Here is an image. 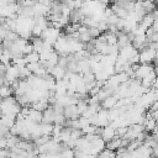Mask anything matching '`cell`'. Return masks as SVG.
Masks as SVG:
<instances>
[{"mask_svg": "<svg viewBox=\"0 0 158 158\" xmlns=\"http://www.w3.org/2000/svg\"><path fill=\"white\" fill-rule=\"evenodd\" d=\"M21 105L17 102V99L14 96L1 100V114L2 115H14L17 116L21 112Z\"/></svg>", "mask_w": 158, "mask_h": 158, "instance_id": "obj_1", "label": "cell"}, {"mask_svg": "<svg viewBox=\"0 0 158 158\" xmlns=\"http://www.w3.org/2000/svg\"><path fill=\"white\" fill-rule=\"evenodd\" d=\"M157 51L153 48H144L139 52V63L141 64H151L153 60H156Z\"/></svg>", "mask_w": 158, "mask_h": 158, "instance_id": "obj_2", "label": "cell"}, {"mask_svg": "<svg viewBox=\"0 0 158 158\" xmlns=\"http://www.w3.org/2000/svg\"><path fill=\"white\" fill-rule=\"evenodd\" d=\"M153 70H154V68H153L152 64H138V67H137V69L135 72V77L137 79H141L142 80L143 78H146Z\"/></svg>", "mask_w": 158, "mask_h": 158, "instance_id": "obj_3", "label": "cell"}, {"mask_svg": "<svg viewBox=\"0 0 158 158\" xmlns=\"http://www.w3.org/2000/svg\"><path fill=\"white\" fill-rule=\"evenodd\" d=\"M136 54H138V51L131 43L127 44V46H125V47H122V48H120V52H118V56L122 57V58H125L126 60H130Z\"/></svg>", "mask_w": 158, "mask_h": 158, "instance_id": "obj_4", "label": "cell"}, {"mask_svg": "<svg viewBox=\"0 0 158 158\" xmlns=\"http://www.w3.org/2000/svg\"><path fill=\"white\" fill-rule=\"evenodd\" d=\"M100 137H101L106 143H109L111 139H114V138L116 137V130H115L111 125H109V126L101 128V131H100Z\"/></svg>", "mask_w": 158, "mask_h": 158, "instance_id": "obj_5", "label": "cell"}, {"mask_svg": "<svg viewBox=\"0 0 158 158\" xmlns=\"http://www.w3.org/2000/svg\"><path fill=\"white\" fill-rule=\"evenodd\" d=\"M33 12H35V17L36 16H49L51 15V7L44 5L41 1H37V4L33 6Z\"/></svg>", "mask_w": 158, "mask_h": 158, "instance_id": "obj_6", "label": "cell"}, {"mask_svg": "<svg viewBox=\"0 0 158 158\" xmlns=\"http://www.w3.org/2000/svg\"><path fill=\"white\" fill-rule=\"evenodd\" d=\"M64 116L68 120H78L80 117L79 110L77 105H68L64 107Z\"/></svg>", "mask_w": 158, "mask_h": 158, "instance_id": "obj_7", "label": "cell"}, {"mask_svg": "<svg viewBox=\"0 0 158 158\" xmlns=\"http://www.w3.org/2000/svg\"><path fill=\"white\" fill-rule=\"evenodd\" d=\"M118 100H120V99H118L116 95H110L109 98H106L105 100L101 101V107L105 109V110H109V111H110V110H112V109L116 107Z\"/></svg>", "mask_w": 158, "mask_h": 158, "instance_id": "obj_8", "label": "cell"}, {"mask_svg": "<svg viewBox=\"0 0 158 158\" xmlns=\"http://www.w3.org/2000/svg\"><path fill=\"white\" fill-rule=\"evenodd\" d=\"M27 118L31 120V121H33L35 123H38V125H40V123H42V121H43V112H41V111L35 110V109L31 107Z\"/></svg>", "mask_w": 158, "mask_h": 158, "instance_id": "obj_9", "label": "cell"}, {"mask_svg": "<svg viewBox=\"0 0 158 158\" xmlns=\"http://www.w3.org/2000/svg\"><path fill=\"white\" fill-rule=\"evenodd\" d=\"M153 23H154V17H153V15H152V14H147V15L142 19V21L139 22V26H141L144 31H147V30L152 28Z\"/></svg>", "mask_w": 158, "mask_h": 158, "instance_id": "obj_10", "label": "cell"}, {"mask_svg": "<svg viewBox=\"0 0 158 158\" xmlns=\"http://www.w3.org/2000/svg\"><path fill=\"white\" fill-rule=\"evenodd\" d=\"M56 118V111L52 106H49L44 112H43V123H53Z\"/></svg>", "mask_w": 158, "mask_h": 158, "instance_id": "obj_11", "label": "cell"}, {"mask_svg": "<svg viewBox=\"0 0 158 158\" xmlns=\"http://www.w3.org/2000/svg\"><path fill=\"white\" fill-rule=\"evenodd\" d=\"M16 118L17 116H14V115H1V125L2 126H6L7 128H11L15 123H16Z\"/></svg>", "mask_w": 158, "mask_h": 158, "instance_id": "obj_12", "label": "cell"}, {"mask_svg": "<svg viewBox=\"0 0 158 158\" xmlns=\"http://www.w3.org/2000/svg\"><path fill=\"white\" fill-rule=\"evenodd\" d=\"M122 141H123V139H122L121 137L116 136L114 139H111V141L106 144V148L110 149V151H114V152H115L116 149L118 151L120 148H122Z\"/></svg>", "mask_w": 158, "mask_h": 158, "instance_id": "obj_13", "label": "cell"}, {"mask_svg": "<svg viewBox=\"0 0 158 158\" xmlns=\"http://www.w3.org/2000/svg\"><path fill=\"white\" fill-rule=\"evenodd\" d=\"M40 132L42 136H49L52 137V133H53V125L52 123H40Z\"/></svg>", "mask_w": 158, "mask_h": 158, "instance_id": "obj_14", "label": "cell"}, {"mask_svg": "<svg viewBox=\"0 0 158 158\" xmlns=\"http://www.w3.org/2000/svg\"><path fill=\"white\" fill-rule=\"evenodd\" d=\"M32 46H33V49H35V52H38L40 54L42 53V51H43V47H44V41L41 38V37H35V38H32Z\"/></svg>", "mask_w": 158, "mask_h": 158, "instance_id": "obj_15", "label": "cell"}, {"mask_svg": "<svg viewBox=\"0 0 158 158\" xmlns=\"http://www.w3.org/2000/svg\"><path fill=\"white\" fill-rule=\"evenodd\" d=\"M12 93H15V91H14V89H12L10 85H1V89H0V96H1L2 99L11 98Z\"/></svg>", "mask_w": 158, "mask_h": 158, "instance_id": "obj_16", "label": "cell"}, {"mask_svg": "<svg viewBox=\"0 0 158 158\" xmlns=\"http://www.w3.org/2000/svg\"><path fill=\"white\" fill-rule=\"evenodd\" d=\"M142 7L146 11V14H152L157 10V4L152 2V1H144V2H142Z\"/></svg>", "mask_w": 158, "mask_h": 158, "instance_id": "obj_17", "label": "cell"}, {"mask_svg": "<svg viewBox=\"0 0 158 158\" xmlns=\"http://www.w3.org/2000/svg\"><path fill=\"white\" fill-rule=\"evenodd\" d=\"M106 35V42L109 46H115L118 42V36L116 33H111V32H105Z\"/></svg>", "mask_w": 158, "mask_h": 158, "instance_id": "obj_18", "label": "cell"}, {"mask_svg": "<svg viewBox=\"0 0 158 158\" xmlns=\"http://www.w3.org/2000/svg\"><path fill=\"white\" fill-rule=\"evenodd\" d=\"M27 63H38L41 60V54L38 52H32L31 54L26 56Z\"/></svg>", "mask_w": 158, "mask_h": 158, "instance_id": "obj_19", "label": "cell"}, {"mask_svg": "<svg viewBox=\"0 0 158 158\" xmlns=\"http://www.w3.org/2000/svg\"><path fill=\"white\" fill-rule=\"evenodd\" d=\"M117 156V153H115L114 151H110V149H104L101 153H99L98 158H115Z\"/></svg>", "mask_w": 158, "mask_h": 158, "instance_id": "obj_20", "label": "cell"}, {"mask_svg": "<svg viewBox=\"0 0 158 158\" xmlns=\"http://www.w3.org/2000/svg\"><path fill=\"white\" fill-rule=\"evenodd\" d=\"M60 158H75V151L72 148H65L60 153Z\"/></svg>", "mask_w": 158, "mask_h": 158, "instance_id": "obj_21", "label": "cell"}, {"mask_svg": "<svg viewBox=\"0 0 158 158\" xmlns=\"http://www.w3.org/2000/svg\"><path fill=\"white\" fill-rule=\"evenodd\" d=\"M31 72H32V74H35L37 70H40L41 69V67H42V64L38 62V63H28L27 65H26Z\"/></svg>", "mask_w": 158, "mask_h": 158, "instance_id": "obj_22", "label": "cell"}, {"mask_svg": "<svg viewBox=\"0 0 158 158\" xmlns=\"http://www.w3.org/2000/svg\"><path fill=\"white\" fill-rule=\"evenodd\" d=\"M91 36H90V33L89 32H86V33H83V35H80V38H79V41L81 42V43H86V42H90L91 41Z\"/></svg>", "mask_w": 158, "mask_h": 158, "instance_id": "obj_23", "label": "cell"}, {"mask_svg": "<svg viewBox=\"0 0 158 158\" xmlns=\"http://www.w3.org/2000/svg\"><path fill=\"white\" fill-rule=\"evenodd\" d=\"M89 33H90V36H91V37H95V38H98V37L101 35V32H100V31H99V28H96V27L89 28Z\"/></svg>", "mask_w": 158, "mask_h": 158, "instance_id": "obj_24", "label": "cell"}, {"mask_svg": "<svg viewBox=\"0 0 158 158\" xmlns=\"http://www.w3.org/2000/svg\"><path fill=\"white\" fill-rule=\"evenodd\" d=\"M152 28L154 30V32H157V33H158V20H154V23H153Z\"/></svg>", "mask_w": 158, "mask_h": 158, "instance_id": "obj_25", "label": "cell"}, {"mask_svg": "<svg viewBox=\"0 0 158 158\" xmlns=\"http://www.w3.org/2000/svg\"><path fill=\"white\" fill-rule=\"evenodd\" d=\"M152 89H154V90L158 89V77H157V79L154 80V83H153V88H152Z\"/></svg>", "mask_w": 158, "mask_h": 158, "instance_id": "obj_26", "label": "cell"}, {"mask_svg": "<svg viewBox=\"0 0 158 158\" xmlns=\"http://www.w3.org/2000/svg\"><path fill=\"white\" fill-rule=\"evenodd\" d=\"M157 7H158V2H157Z\"/></svg>", "mask_w": 158, "mask_h": 158, "instance_id": "obj_27", "label": "cell"}]
</instances>
